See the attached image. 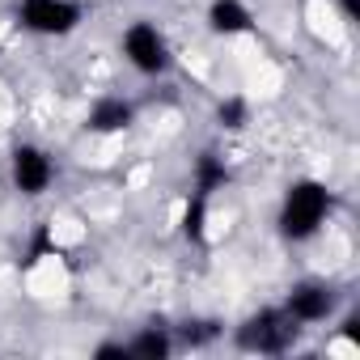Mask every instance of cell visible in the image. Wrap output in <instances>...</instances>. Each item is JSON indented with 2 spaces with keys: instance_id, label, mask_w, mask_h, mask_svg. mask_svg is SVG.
Returning <instances> with one entry per match:
<instances>
[{
  "instance_id": "cell-13",
  "label": "cell",
  "mask_w": 360,
  "mask_h": 360,
  "mask_svg": "<svg viewBox=\"0 0 360 360\" xmlns=\"http://www.w3.org/2000/svg\"><path fill=\"white\" fill-rule=\"evenodd\" d=\"M94 360H131V356H127V343H98Z\"/></svg>"
},
{
  "instance_id": "cell-1",
  "label": "cell",
  "mask_w": 360,
  "mask_h": 360,
  "mask_svg": "<svg viewBox=\"0 0 360 360\" xmlns=\"http://www.w3.org/2000/svg\"><path fill=\"white\" fill-rule=\"evenodd\" d=\"M330 217V191L326 183H318V178H297V183H288L284 200H280V233L288 242H309Z\"/></svg>"
},
{
  "instance_id": "cell-7",
  "label": "cell",
  "mask_w": 360,
  "mask_h": 360,
  "mask_svg": "<svg viewBox=\"0 0 360 360\" xmlns=\"http://www.w3.org/2000/svg\"><path fill=\"white\" fill-rule=\"evenodd\" d=\"M131 123H136V106H131L127 98H119V94L98 98V102L89 106V115H85V127H89L94 136H115V131H127Z\"/></svg>"
},
{
  "instance_id": "cell-10",
  "label": "cell",
  "mask_w": 360,
  "mask_h": 360,
  "mask_svg": "<svg viewBox=\"0 0 360 360\" xmlns=\"http://www.w3.org/2000/svg\"><path fill=\"white\" fill-rule=\"evenodd\" d=\"M174 352V339H169V330H161V326H144L131 343H127V356L131 360H165Z\"/></svg>"
},
{
  "instance_id": "cell-3",
  "label": "cell",
  "mask_w": 360,
  "mask_h": 360,
  "mask_svg": "<svg viewBox=\"0 0 360 360\" xmlns=\"http://www.w3.org/2000/svg\"><path fill=\"white\" fill-rule=\"evenodd\" d=\"M297 335H301V326L284 314V309H263V314H255V318H246L242 326H238V347L242 352H259V356H280V352H288L292 343H297Z\"/></svg>"
},
{
  "instance_id": "cell-9",
  "label": "cell",
  "mask_w": 360,
  "mask_h": 360,
  "mask_svg": "<svg viewBox=\"0 0 360 360\" xmlns=\"http://www.w3.org/2000/svg\"><path fill=\"white\" fill-rule=\"evenodd\" d=\"M225 183H229V165H225V157L200 153V157H195V195H208V200H212Z\"/></svg>"
},
{
  "instance_id": "cell-6",
  "label": "cell",
  "mask_w": 360,
  "mask_h": 360,
  "mask_svg": "<svg viewBox=\"0 0 360 360\" xmlns=\"http://www.w3.org/2000/svg\"><path fill=\"white\" fill-rule=\"evenodd\" d=\"M284 314L297 322V326H314V322H326L335 314V288L322 284V280H301L292 284L288 301H284Z\"/></svg>"
},
{
  "instance_id": "cell-12",
  "label": "cell",
  "mask_w": 360,
  "mask_h": 360,
  "mask_svg": "<svg viewBox=\"0 0 360 360\" xmlns=\"http://www.w3.org/2000/svg\"><path fill=\"white\" fill-rule=\"evenodd\" d=\"M217 123H221L225 131H242V127L250 123V102H246V98H238V94H233V98H225V102L217 106Z\"/></svg>"
},
{
  "instance_id": "cell-2",
  "label": "cell",
  "mask_w": 360,
  "mask_h": 360,
  "mask_svg": "<svg viewBox=\"0 0 360 360\" xmlns=\"http://www.w3.org/2000/svg\"><path fill=\"white\" fill-rule=\"evenodd\" d=\"M119 51H123V60H127L140 77H161V72H169V64H174L169 39H165L148 18H136V22L119 34Z\"/></svg>"
},
{
  "instance_id": "cell-8",
  "label": "cell",
  "mask_w": 360,
  "mask_h": 360,
  "mask_svg": "<svg viewBox=\"0 0 360 360\" xmlns=\"http://www.w3.org/2000/svg\"><path fill=\"white\" fill-rule=\"evenodd\" d=\"M208 30L221 39H238L255 30V13L242 5V0H212L208 5Z\"/></svg>"
},
{
  "instance_id": "cell-14",
  "label": "cell",
  "mask_w": 360,
  "mask_h": 360,
  "mask_svg": "<svg viewBox=\"0 0 360 360\" xmlns=\"http://www.w3.org/2000/svg\"><path fill=\"white\" fill-rule=\"evenodd\" d=\"M339 13H343V22H360V0H339Z\"/></svg>"
},
{
  "instance_id": "cell-5",
  "label": "cell",
  "mask_w": 360,
  "mask_h": 360,
  "mask_svg": "<svg viewBox=\"0 0 360 360\" xmlns=\"http://www.w3.org/2000/svg\"><path fill=\"white\" fill-rule=\"evenodd\" d=\"M9 183H13L18 195L39 200L56 183V161H51V153L39 148V144H18L9 153Z\"/></svg>"
},
{
  "instance_id": "cell-11",
  "label": "cell",
  "mask_w": 360,
  "mask_h": 360,
  "mask_svg": "<svg viewBox=\"0 0 360 360\" xmlns=\"http://www.w3.org/2000/svg\"><path fill=\"white\" fill-rule=\"evenodd\" d=\"M183 238L187 242H204L208 238V195H191L187 208H183Z\"/></svg>"
},
{
  "instance_id": "cell-4",
  "label": "cell",
  "mask_w": 360,
  "mask_h": 360,
  "mask_svg": "<svg viewBox=\"0 0 360 360\" xmlns=\"http://www.w3.org/2000/svg\"><path fill=\"white\" fill-rule=\"evenodd\" d=\"M18 22L30 34L64 39L81 26V5L77 0H18Z\"/></svg>"
}]
</instances>
